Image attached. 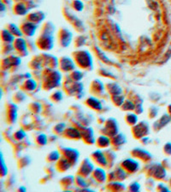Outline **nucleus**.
Returning <instances> with one entry per match:
<instances>
[{
	"instance_id": "obj_14",
	"label": "nucleus",
	"mask_w": 171,
	"mask_h": 192,
	"mask_svg": "<svg viewBox=\"0 0 171 192\" xmlns=\"http://www.w3.org/2000/svg\"><path fill=\"white\" fill-rule=\"evenodd\" d=\"M64 132H65V135L67 136V138H69L72 139H81L82 138L81 132H80L78 129L74 127H68L65 130Z\"/></svg>"
},
{
	"instance_id": "obj_13",
	"label": "nucleus",
	"mask_w": 171,
	"mask_h": 192,
	"mask_svg": "<svg viewBox=\"0 0 171 192\" xmlns=\"http://www.w3.org/2000/svg\"><path fill=\"white\" fill-rule=\"evenodd\" d=\"M133 155H134L136 157H139V158L145 160H148L150 159H152V155L147 151L145 149H140V148H136L133 149L132 151Z\"/></svg>"
},
{
	"instance_id": "obj_21",
	"label": "nucleus",
	"mask_w": 171,
	"mask_h": 192,
	"mask_svg": "<svg viewBox=\"0 0 171 192\" xmlns=\"http://www.w3.org/2000/svg\"><path fill=\"white\" fill-rule=\"evenodd\" d=\"M15 47L16 50H18L20 52H23V51H27V45L25 40L22 39H17L15 41Z\"/></svg>"
},
{
	"instance_id": "obj_11",
	"label": "nucleus",
	"mask_w": 171,
	"mask_h": 192,
	"mask_svg": "<svg viewBox=\"0 0 171 192\" xmlns=\"http://www.w3.org/2000/svg\"><path fill=\"white\" fill-rule=\"evenodd\" d=\"M81 136L85 139V141L88 143H90V144H92V143H95L93 131H92V129L91 127H87L82 130Z\"/></svg>"
},
{
	"instance_id": "obj_20",
	"label": "nucleus",
	"mask_w": 171,
	"mask_h": 192,
	"mask_svg": "<svg viewBox=\"0 0 171 192\" xmlns=\"http://www.w3.org/2000/svg\"><path fill=\"white\" fill-rule=\"evenodd\" d=\"M171 121V115H163L162 117L160 118V120L158 121H156V123L158 126V129L159 128H162L163 126H165L167 124H169Z\"/></svg>"
},
{
	"instance_id": "obj_2",
	"label": "nucleus",
	"mask_w": 171,
	"mask_h": 192,
	"mask_svg": "<svg viewBox=\"0 0 171 192\" xmlns=\"http://www.w3.org/2000/svg\"><path fill=\"white\" fill-rule=\"evenodd\" d=\"M150 125L146 121H141L139 124H136L133 128V135L137 138H142L149 133Z\"/></svg>"
},
{
	"instance_id": "obj_42",
	"label": "nucleus",
	"mask_w": 171,
	"mask_h": 192,
	"mask_svg": "<svg viewBox=\"0 0 171 192\" xmlns=\"http://www.w3.org/2000/svg\"><path fill=\"white\" fill-rule=\"evenodd\" d=\"M157 190H159L160 191H169V188H167L165 185H163V184H159V185L157 186Z\"/></svg>"
},
{
	"instance_id": "obj_8",
	"label": "nucleus",
	"mask_w": 171,
	"mask_h": 192,
	"mask_svg": "<svg viewBox=\"0 0 171 192\" xmlns=\"http://www.w3.org/2000/svg\"><path fill=\"white\" fill-rule=\"evenodd\" d=\"M150 174L156 179H163L166 176V171L160 164H156L150 167Z\"/></svg>"
},
{
	"instance_id": "obj_24",
	"label": "nucleus",
	"mask_w": 171,
	"mask_h": 192,
	"mask_svg": "<svg viewBox=\"0 0 171 192\" xmlns=\"http://www.w3.org/2000/svg\"><path fill=\"white\" fill-rule=\"evenodd\" d=\"M61 159V153L58 150H53L47 156V160L51 162H57Z\"/></svg>"
},
{
	"instance_id": "obj_33",
	"label": "nucleus",
	"mask_w": 171,
	"mask_h": 192,
	"mask_svg": "<svg viewBox=\"0 0 171 192\" xmlns=\"http://www.w3.org/2000/svg\"><path fill=\"white\" fill-rule=\"evenodd\" d=\"M65 130H66V124L63 122L58 123L54 127V132H56L57 134H61V133L64 132Z\"/></svg>"
},
{
	"instance_id": "obj_23",
	"label": "nucleus",
	"mask_w": 171,
	"mask_h": 192,
	"mask_svg": "<svg viewBox=\"0 0 171 192\" xmlns=\"http://www.w3.org/2000/svg\"><path fill=\"white\" fill-rule=\"evenodd\" d=\"M126 121L128 122V125L135 126L138 122V116L133 113H128L126 115Z\"/></svg>"
},
{
	"instance_id": "obj_40",
	"label": "nucleus",
	"mask_w": 171,
	"mask_h": 192,
	"mask_svg": "<svg viewBox=\"0 0 171 192\" xmlns=\"http://www.w3.org/2000/svg\"><path fill=\"white\" fill-rule=\"evenodd\" d=\"M74 8L78 10V11H81L83 9V3L81 1H74Z\"/></svg>"
},
{
	"instance_id": "obj_27",
	"label": "nucleus",
	"mask_w": 171,
	"mask_h": 192,
	"mask_svg": "<svg viewBox=\"0 0 171 192\" xmlns=\"http://www.w3.org/2000/svg\"><path fill=\"white\" fill-rule=\"evenodd\" d=\"M122 110H125V111H132L135 109V105L131 101L126 100L122 105Z\"/></svg>"
},
{
	"instance_id": "obj_39",
	"label": "nucleus",
	"mask_w": 171,
	"mask_h": 192,
	"mask_svg": "<svg viewBox=\"0 0 171 192\" xmlns=\"http://www.w3.org/2000/svg\"><path fill=\"white\" fill-rule=\"evenodd\" d=\"M52 99L54 101H56V102H60L62 99H63V93H62V91H56L55 93H53L52 95Z\"/></svg>"
},
{
	"instance_id": "obj_41",
	"label": "nucleus",
	"mask_w": 171,
	"mask_h": 192,
	"mask_svg": "<svg viewBox=\"0 0 171 192\" xmlns=\"http://www.w3.org/2000/svg\"><path fill=\"white\" fill-rule=\"evenodd\" d=\"M164 152H165L167 155H171V143H167L163 147Z\"/></svg>"
},
{
	"instance_id": "obj_29",
	"label": "nucleus",
	"mask_w": 171,
	"mask_h": 192,
	"mask_svg": "<svg viewBox=\"0 0 171 192\" xmlns=\"http://www.w3.org/2000/svg\"><path fill=\"white\" fill-rule=\"evenodd\" d=\"M115 178H117L118 179H125L127 177V173H126V171L121 167L115 170Z\"/></svg>"
},
{
	"instance_id": "obj_6",
	"label": "nucleus",
	"mask_w": 171,
	"mask_h": 192,
	"mask_svg": "<svg viewBox=\"0 0 171 192\" xmlns=\"http://www.w3.org/2000/svg\"><path fill=\"white\" fill-rule=\"evenodd\" d=\"M62 152H63L65 158L69 160L72 165L78 162L79 157H80V153H79V151L76 149L63 148V150H62Z\"/></svg>"
},
{
	"instance_id": "obj_4",
	"label": "nucleus",
	"mask_w": 171,
	"mask_h": 192,
	"mask_svg": "<svg viewBox=\"0 0 171 192\" xmlns=\"http://www.w3.org/2000/svg\"><path fill=\"white\" fill-rule=\"evenodd\" d=\"M122 167L128 173H135L139 169V162L134 159L128 158L122 162Z\"/></svg>"
},
{
	"instance_id": "obj_35",
	"label": "nucleus",
	"mask_w": 171,
	"mask_h": 192,
	"mask_svg": "<svg viewBox=\"0 0 171 192\" xmlns=\"http://www.w3.org/2000/svg\"><path fill=\"white\" fill-rule=\"evenodd\" d=\"M14 136H15V138L16 140L21 141V140H22L26 137V132H25V131H23V130H19V131H17L15 133Z\"/></svg>"
},
{
	"instance_id": "obj_19",
	"label": "nucleus",
	"mask_w": 171,
	"mask_h": 192,
	"mask_svg": "<svg viewBox=\"0 0 171 192\" xmlns=\"http://www.w3.org/2000/svg\"><path fill=\"white\" fill-rule=\"evenodd\" d=\"M108 91L112 96L120 95L122 93V88L115 83H111V84L108 85Z\"/></svg>"
},
{
	"instance_id": "obj_31",
	"label": "nucleus",
	"mask_w": 171,
	"mask_h": 192,
	"mask_svg": "<svg viewBox=\"0 0 171 192\" xmlns=\"http://www.w3.org/2000/svg\"><path fill=\"white\" fill-rule=\"evenodd\" d=\"M75 182H76L77 185L81 186V188H87L88 187V184L87 183V181L84 179L83 176H77L76 179H75Z\"/></svg>"
},
{
	"instance_id": "obj_5",
	"label": "nucleus",
	"mask_w": 171,
	"mask_h": 192,
	"mask_svg": "<svg viewBox=\"0 0 171 192\" xmlns=\"http://www.w3.org/2000/svg\"><path fill=\"white\" fill-rule=\"evenodd\" d=\"M95 169V167L93 165L90 160L88 158L84 159V160L82 162L81 167H80V175L83 177H87L88 175H90L92 173H93V171Z\"/></svg>"
},
{
	"instance_id": "obj_34",
	"label": "nucleus",
	"mask_w": 171,
	"mask_h": 192,
	"mask_svg": "<svg viewBox=\"0 0 171 192\" xmlns=\"http://www.w3.org/2000/svg\"><path fill=\"white\" fill-rule=\"evenodd\" d=\"M7 173H8V168H7V167L5 165L4 160H3V156L1 154V176L4 177L5 175H7Z\"/></svg>"
},
{
	"instance_id": "obj_22",
	"label": "nucleus",
	"mask_w": 171,
	"mask_h": 192,
	"mask_svg": "<svg viewBox=\"0 0 171 192\" xmlns=\"http://www.w3.org/2000/svg\"><path fill=\"white\" fill-rule=\"evenodd\" d=\"M71 165H72L71 162L68 159L65 158V157L64 158L60 159L59 162H58V167H59L60 170H62V171H67L68 169H69Z\"/></svg>"
},
{
	"instance_id": "obj_1",
	"label": "nucleus",
	"mask_w": 171,
	"mask_h": 192,
	"mask_svg": "<svg viewBox=\"0 0 171 192\" xmlns=\"http://www.w3.org/2000/svg\"><path fill=\"white\" fill-rule=\"evenodd\" d=\"M76 63L80 65L81 67L84 68H92V59L90 53L87 50H80L76 52V55L74 54Z\"/></svg>"
},
{
	"instance_id": "obj_37",
	"label": "nucleus",
	"mask_w": 171,
	"mask_h": 192,
	"mask_svg": "<svg viewBox=\"0 0 171 192\" xmlns=\"http://www.w3.org/2000/svg\"><path fill=\"white\" fill-rule=\"evenodd\" d=\"M26 87L27 88V90L33 91L36 88V82L33 80H28L26 82Z\"/></svg>"
},
{
	"instance_id": "obj_28",
	"label": "nucleus",
	"mask_w": 171,
	"mask_h": 192,
	"mask_svg": "<svg viewBox=\"0 0 171 192\" xmlns=\"http://www.w3.org/2000/svg\"><path fill=\"white\" fill-rule=\"evenodd\" d=\"M17 118V110H16V107L15 105H12V108H9V119L11 122H15L16 121Z\"/></svg>"
},
{
	"instance_id": "obj_32",
	"label": "nucleus",
	"mask_w": 171,
	"mask_h": 192,
	"mask_svg": "<svg viewBox=\"0 0 171 192\" xmlns=\"http://www.w3.org/2000/svg\"><path fill=\"white\" fill-rule=\"evenodd\" d=\"M112 99H113V102H114V103L116 105V106H121L123 104V102H124V97L122 95H115L112 97Z\"/></svg>"
},
{
	"instance_id": "obj_38",
	"label": "nucleus",
	"mask_w": 171,
	"mask_h": 192,
	"mask_svg": "<svg viewBox=\"0 0 171 192\" xmlns=\"http://www.w3.org/2000/svg\"><path fill=\"white\" fill-rule=\"evenodd\" d=\"M128 190H130V191H139V190H140V184L138 183V182H133L131 184H130L129 185V187H128Z\"/></svg>"
},
{
	"instance_id": "obj_9",
	"label": "nucleus",
	"mask_w": 171,
	"mask_h": 192,
	"mask_svg": "<svg viewBox=\"0 0 171 192\" xmlns=\"http://www.w3.org/2000/svg\"><path fill=\"white\" fill-rule=\"evenodd\" d=\"M60 67L62 70L67 72V71L74 70V68L75 67V63L70 58L64 56V57H62L60 60Z\"/></svg>"
},
{
	"instance_id": "obj_26",
	"label": "nucleus",
	"mask_w": 171,
	"mask_h": 192,
	"mask_svg": "<svg viewBox=\"0 0 171 192\" xmlns=\"http://www.w3.org/2000/svg\"><path fill=\"white\" fill-rule=\"evenodd\" d=\"M9 31L10 33H11L14 36H18V37H21L22 35V31L15 24H9Z\"/></svg>"
},
{
	"instance_id": "obj_16",
	"label": "nucleus",
	"mask_w": 171,
	"mask_h": 192,
	"mask_svg": "<svg viewBox=\"0 0 171 192\" xmlns=\"http://www.w3.org/2000/svg\"><path fill=\"white\" fill-rule=\"evenodd\" d=\"M97 143L99 147L101 148H107L109 145H110L111 141L108 136L106 135H101L99 136L98 139H97Z\"/></svg>"
},
{
	"instance_id": "obj_12",
	"label": "nucleus",
	"mask_w": 171,
	"mask_h": 192,
	"mask_svg": "<svg viewBox=\"0 0 171 192\" xmlns=\"http://www.w3.org/2000/svg\"><path fill=\"white\" fill-rule=\"evenodd\" d=\"M93 177L94 179L99 183H104L107 179V173L105 170L103 169L102 167H97L93 171Z\"/></svg>"
},
{
	"instance_id": "obj_15",
	"label": "nucleus",
	"mask_w": 171,
	"mask_h": 192,
	"mask_svg": "<svg viewBox=\"0 0 171 192\" xmlns=\"http://www.w3.org/2000/svg\"><path fill=\"white\" fill-rule=\"evenodd\" d=\"M86 102H87V104L92 109H95V110H101L102 109L103 106H102L101 102L99 101L98 98H96L94 97H90L89 98H87V100Z\"/></svg>"
},
{
	"instance_id": "obj_43",
	"label": "nucleus",
	"mask_w": 171,
	"mask_h": 192,
	"mask_svg": "<svg viewBox=\"0 0 171 192\" xmlns=\"http://www.w3.org/2000/svg\"><path fill=\"white\" fill-rule=\"evenodd\" d=\"M141 140H142V142L144 143H147V141L149 140V138H148V137H144V138H142Z\"/></svg>"
},
{
	"instance_id": "obj_10",
	"label": "nucleus",
	"mask_w": 171,
	"mask_h": 192,
	"mask_svg": "<svg viewBox=\"0 0 171 192\" xmlns=\"http://www.w3.org/2000/svg\"><path fill=\"white\" fill-rule=\"evenodd\" d=\"M72 39V33L67 29H63L60 33V42L63 47L69 45Z\"/></svg>"
},
{
	"instance_id": "obj_17",
	"label": "nucleus",
	"mask_w": 171,
	"mask_h": 192,
	"mask_svg": "<svg viewBox=\"0 0 171 192\" xmlns=\"http://www.w3.org/2000/svg\"><path fill=\"white\" fill-rule=\"evenodd\" d=\"M36 26L31 22H27L22 26V32L28 36H32L35 33Z\"/></svg>"
},
{
	"instance_id": "obj_45",
	"label": "nucleus",
	"mask_w": 171,
	"mask_h": 192,
	"mask_svg": "<svg viewBox=\"0 0 171 192\" xmlns=\"http://www.w3.org/2000/svg\"><path fill=\"white\" fill-rule=\"evenodd\" d=\"M169 115H171V104L169 106Z\"/></svg>"
},
{
	"instance_id": "obj_36",
	"label": "nucleus",
	"mask_w": 171,
	"mask_h": 192,
	"mask_svg": "<svg viewBox=\"0 0 171 192\" xmlns=\"http://www.w3.org/2000/svg\"><path fill=\"white\" fill-rule=\"evenodd\" d=\"M72 78H73V80H75V81H80L82 78H83V74H82L80 71L78 70H75L73 72V74H72Z\"/></svg>"
},
{
	"instance_id": "obj_18",
	"label": "nucleus",
	"mask_w": 171,
	"mask_h": 192,
	"mask_svg": "<svg viewBox=\"0 0 171 192\" xmlns=\"http://www.w3.org/2000/svg\"><path fill=\"white\" fill-rule=\"evenodd\" d=\"M127 142V138L126 136L122 133H120V134L115 135V137H113V144L115 146H121L122 144H124Z\"/></svg>"
},
{
	"instance_id": "obj_25",
	"label": "nucleus",
	"mask_w": 171,
	"mask_h": 192,
	"mask_svg": "<svg viewBox=\"0 0 171 192\" xmlns=\"http://www.w3.org/2000/svg\"><path fill=\"white\" fill-rule=\"evenodd\" d=\"M2 38H3V40L4 41V42H7V43H11L14 41V35L9 32V30H3L2 31Z\"/></svg>"
},
{
	"instance_id": "obj_7",
	"label": "nucleus",
	"mask_w": 171,
	"mask_h": 192,
	"mask_svg": "<svg viewBox=\"0 0 171 192\" xmlns=\"http://www.w3.org/2000/svg\"><path fill=\"white\" fill-rule=\"evenodd\" d=\"M92 159L94 160V162L98 164L99 166H107L108 164V160L106 158V156L104 153H103L102 150H96L92 154Z\"/></svg>"
},
{
	"instance_id": "obj_30",
	"label": "nucleus",
	"mask_w": 171,
	"mask_h": 192,
	"mask_svg": "<svg viewBox=\"0 0 171 192\" xmlns=\"http://www.w3.org/2000/svg\"><path fill=\"white\" fill-rule=\"evenodd\" d=\"M36 141L39 145L44 146V145H46V143L48 142V138L46 134H44V133H40V134L37 137Z\"/></svg>"
},
{
	"instance_id": "obj_44",
	"label": "nucleus",
	"mask_w": 171,
	"mask_h": 192,
	"mask_svg": "<svg viewBox=\"0 0 171 192\" xmlns=\"http://www.w3.org/2000/svg\"><path fill=\"white\" fill-rule=\"evenodd\" d=\"M19 190H20V191H26V190H27V189H26V187L21 186V187L19 188Z\"/></svg>"
},
{
	"instance_id": "obj_3",
	"label": "nucleus",
	"mask_w": 171,
	"mask_h": 192,
	"mask_svg": "<svg viewBox=\"0 0 171 192\" xmlns=\"http://www.w3.org/2000/svg\"><path fill=\"white\" fill-rule=\"evenodd\" d=\"M104 130H106V133L109 137H115V135H117L119 131V126L117 121L114 118L108 119L107 121H106Z\"/></svg>"
}]
</instances>
